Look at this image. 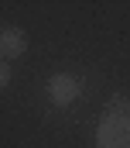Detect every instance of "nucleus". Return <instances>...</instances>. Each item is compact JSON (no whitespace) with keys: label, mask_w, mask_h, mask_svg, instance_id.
<instances>
[{"label":"nucleus","mask_w":130,"mask_h":148,"mask_svg":"<svg viewBox=\"0 0 130 148\" xmlns=\"http://www.w3.org/2000/svg\"><path fill=\"white\" fill-rule=\"evenodd\" d=\"M48 97H51V103L55 107H68V103H75L79 97H82V79L72 73H55L48 79Z\"/></svg>","instance_id":"f03ea898"},{"label":"nucleus","mask_w":130,"mask_h":148,"mask_svg":"<svg viewBox=\"0 0 130 148\" xmlns=\"http://www.w3.org/2000/svg\"><path fill=\"white\" fill-rule=\"evenodd\" d=\"M24 52H28V35H24L21 28L7 24V28L0 31V55H3V59H17V55H24Z\"/></svg>","instance_id":"7ed1b4c3"},{"label":"nucleus","mask_w":130,"mask_h":148,"mask_svg":"<svg viewBox=\"0 0 130 148\" xmlns=\"http://www.w3.org/2000/svg\"><path fill=\"white\" fill-rule=\"evenodd\" d=\"M96 148H130V110L127 103H110L96 124Z\"/></svg>","instance_id":"f257e3e1"},{"label":"nucleus","mask_w":130,"mask_h":148,"mask_svg":"<svg viewBox=\"0 0 130 148\" xmlns=\"http://www.w3.org/2000/svg\"><path fill=\"white\" fill-rule=\"evenodd\" d=\"M7 83H10V69H7V66H0V86H7Z\"/></svg>","instance_id":"20e7f679"},{"label":"nucleus","mask_w":130,"mask_h":148,"mask_svg":"<svg viewBox=\"0 0 130 148\" xmlns=\"http://www.w3.org/2000/svg\"><path fill=\"white\" fill-rule=\"evenodd\" d=\"M127 110H130V100H127Z\"/></svg>","instance_id":"39448f33"}]
</instances>
